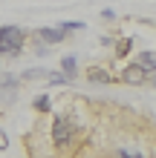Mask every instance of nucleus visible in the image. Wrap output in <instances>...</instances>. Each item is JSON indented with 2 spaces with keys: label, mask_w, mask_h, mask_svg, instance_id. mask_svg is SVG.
<instances>
[{
  "label": "nucleus",
  "mask_w": 156,
  "mask_h": 158,
  "mask_svg": "<svg viewBox=\"0 0 156 158\" xmlns=\"http://www.w3.org/2000/svg\"><path fill=\"white\" fill-rule=\"evenodd\" d=\"M23 40H26L23 29H17V26H3V29H0V55H6V58L20 55Z\"/></svg>",
  "instance_id": "1"
},
{
  "label": "nucleus",
  "mask_w": 156,
  "mask_h": 158,
  "mask_svg": "<svg viewBox=\"0 0 156 158\" xmlns=\"http://www.w3.org/2000/svg\"><path fill=\"white\" fill-rule=\"evenodd\" d=\"M75 124H72V118H67V115H55V121H52V141H55V147L58 150H64V147H69V141L75 138Z\"/></svg>",
  "instance_id": "2"
},
{
  "label": "nucleus",
  "mask_w": 156,
  "mask_h": 158,
  "mask_svg": "<svg viewBox=\"0 0 156 158\" xmlns=\"http://www.w3.org/2000/svg\"><path fill=\"white\" fill-rule=\"evenodd\" d=\"M148 78H150V72H145L139 63H130V66H124V69H122V81H124V83H133V86L145 83Z\"/></svg>",
  "instance_id": "3"
},
{
  "label": "nucleus",
  "mask_w": 156,
  "mask_h": 158,
  "mask_svg": "<svg viewBox=\"0 0 156 158\" xmlns=\"http://www.w3.org/2000/svg\"><path fill=\"white\" fill-rule=\"evenodd\" d=\"M38 38L47 40V43H61L64 38H67V32H64V29H49V26H43V29H38Z\"/></svg>",
  "instance_id": "4"
},
{
  "label": "nucleus",
  "mask_w": 156,
  "mask_h": 158,
  "mask_svg": "<svg viewBox=\"0 0 156 158\" xmlns=\"http://www.w3.org/2000/svg\"><path fill=\"white\" fill-rule=\"evenodd\" d=\"M87 81H90V83H98V86H104V83H110V72L93 66V69H87Z\"/></svg>",
  "instance_id": "5"
},
{
  "label": "nucleus",
  "mask_w": 156,
  "mask_h": 158,
  "mask_svg": "<svg viewBox=\"0 0 156 158\" xmlns=\"http://www.w3.org/2000/svg\"><path fill=\"white\" fill-rule=\"evenodd\" d=\"M61 69H64V75H67L69 81H75V72H78V60H75V55H67V58H61Z\"/></svg>",
  "instance_id": "6"
},
{
  "label": "nucleus",
  "mask_w": 156,
  "mask_h": 158,
  "mask_svg": "<svg viewBox=\"0 0 156 158\" xmlns=\"http://www.w3.org/2000/svg\"><path fill=\"white\" fill-rule=\"evenodd\" d=\"M136 63H139L145 72H150V75H153V72H156V52H142Z\"/></svg>",
  "instance_id": "7"
},
{
  "label": "nucleus",
  "mask_w": 156,
  "mask_h": 158,
  "mask_svg": "<svg viewBox=\"0 0 156 158\" xmlns=\"http://www.w3.org/2000/svg\"><path fill=\"white\" fill-rule=\"evenodd\" d=\"M130 49H133V38H124V40H118V43H116V55H118V58H124Z\"/></svg>",
  "instance_id": "8"
},
{
  "label": "nucleus",
  "mask_w": 156,
  "mask_h": 158,
  "mask_svg": "<svg viewBox=\"0 0 156 158\" xmlns=\"http://www.w3.org/2000/svg\"><path fill=\"white\" fill-rule=\"evenodd\" d=\"M49 83L52 86H67V83H72V81L64 75V72H49Z\"/></svg>",
  "instance_id": "9"
},
{
  "label": "nucleus",
  "mask_w": 156,
  "mask_h": 158,
  "mask_svg": "<svg viewBox=\"0 0 156 158\" xmlns=\"http://www.w3.org/2000/svg\"><path fill=\"white\" fill-rule=\"evenodd\" d=\"M35 78H49L47 69H26L23 72V81H35Z\"/></svg>",
  "instance_id": "10"
},
{
  "label": "nucleus",
  "mask_w": 156,
  "mask_h": 158,
  "mask_svg": "<svg viewBox=\"0 0 156 158\" xmlns=\"http://www.w3.org/2000/svg\"><path fill=\"white\" fill-rule=\"evenodd\" d=\"M35 109H38V112H49V98L38 95V98H35Z\"/></svg>",
  "instance_id": "11"
},
{
  "label": "nucleus",
  "mask_w": 156,
  "mask_h": 158,
  "mask_svg": "<svg viewBox=\"0 0 156 158\" xmlns=\"http://www.w3.org/2000/svg\"><path fill=\"white\" fill-rule=\"evenodd\" d=\"M116 158H145V155L142 152H133V150H118Z\"/></svg>",
  "instance_id": "12"
},
{
  "label": "nucleus",
  "mask_w": 156,
  "mask_h": 158,
  "mask_svg": "<svg viewBox=\"0 0 156 158\" xmlns=\"http://www.w3.org/2000/svg\"><path fill=\"white\" fill-rule=\"evenodd\" d=\"M61 29H64V32H72V29H84V23H78V20H75V23H64Z\"/></svg>",
  "instance_id": "13"
},
{
  "label": "nucleus",
  "mask_w": 156,
  "mask_h": 158,
  "mask_svg": "<svg viewBox=\"0 0 156 158\" xmlns=\"http://www.w3.org/2000/svg\"><path fill=\"white\" fill-rule=\"evenodd\" d=\"M9 147V135H6V129H0V150H6Z\"/></svg>",
  "instance_id": "14"
},
{
  "label": "nucleus",
  "mask_w": 156,
  "mask_h": 158,
  "mask_svg": "<svg viewBox=\"0 0 156 158\" xmlns=\"http://www.w3.org/2000/svg\"><path fill=\"white\" fill-rule=\"evenodd\" d=\"M0 109H3V104H0Z\"/></svg>",
  "instance_id": "15"
}]
</instances>
